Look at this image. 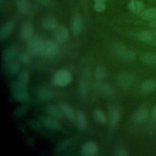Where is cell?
I'll list each match as a JSON object with an SVG mask.
<instances>
[{
    "label": "cell",
    "instance_id": "1",
    "mask_svg": "<svg viewBox=\"0 0 156 156\" xmlns=\"http://www.w3.org/2000/svg\"><path fill=\"white\" fill-rule=\"evenodd\" d=\"M113 53L118 57L129 62H133L136 59V54L133 51L128 50L121 42L116 41L112 46Z\"/></svg>",
    "mask_w": 156,
    "mask_h": 156
},
{
    "label": "cell",
    "instance_id": "2",
    "mask_svg": "<svg viewBox=\"0 0 156 156\" xmlns=\"http://www.w3.org/2000/svg\"><path fill=\"white\" fill-rule=\"evenodd\" d=\"M72 75L66 69H60L57 71L52 77V83L58 87H65L72 81Z\"/></svg>",
    "mask_w": 156,
    "mask_h": 156
},
{
    "label": "cell",
    "instance_id": "3",
    "mask_svg": "<svg viewBox=\"0 0 156 156\" xmlns=\"http://www.w3.org/2000/svg\"><path fill=\"white\" fill-rule=\"evenodd\" d=\"M12 94L14 99L21 102H25L29 99L26 85L22 84L18 81L15 82L13 85Z\"/></svg>",
    "mask_w": 156,
    "mask_h": 156
},
{
    "label": "cell",
    "instance_id": "4",
    "mask_svg": "<svg viewBox=\"0 0 156 156\" xmlns=\"http://www.w3.org/2000/svg\"><path fill=\"white\" fill-rule=\"evenodd\" d=\"M44 41L38 35H33L28 40L27 48L32 54H40L41 51Z\"/></svg>",
    "mask_w": 156,
    "mask_h": 156
},
{
    "label": "cell",
    "instance_id": "5",
    "mask_svg": "<svg viewBox=\"0 0 156 156\" xmlns=\"http://www.w3.org/2000/svg\"><path fill=\"white\" fill-rule=\"evenodd\" d=\"M59 48L56 43L52 41H44L40 55L47 57H52L57 54Z\"/></svg>",
    "mask_w": 156,
    "mask_h": 156
},
{
    "label": "cell",
    "instance_id": "6",
    "mask_svg": "<svg viewBox=\"0 0 156 156\" xmlns=\"http://www.w3.org/2000/svg\"><path fill=\"white\" fill-rule=\"evenodd\" d=\"M133 75L129 73H121L116 77L118 85L122 89L129 88L133 83Z\"/></svg>",
    "mask_w": 156,
    "mask_h": 156
},
{
    "label": "cell",
    "instance_id": "7",
    "mask_svg": "<svg viewBox=\"0 0 156 156\" xmlns=\"http://www.w3.org/2000/svg\"><path fill=\"white\" fill-rule=\"evenodd\" d=\"M54 38L57 43H62L68 40L69 34L67 28L64 26H58L54 30Z\"/></svg>",
    "mask_w": 156,
    "mask_h": 156
},
{
    "label": "cell",
    "instance_id": "8",
    "mask_svg": "<svg viewBox=\"0 0 156 156\" xmlns=\"http://www.w3.org/2000/svg\"><path fill=\"white\" fill-rule=\"evenodd\" d=\"M98 152V146L94 141L85 142L81 147V154L83 156H94Z\"/></svg>",
    "mask_w": 156,
    "mask_h": 156
},
{
    "label": "cell",
    "instance_id": "9",
    "mask_svg": "<svg viewBox=\"0 0 156 156\" xmlns=\"http://www.w3.org/2000/svg\"><path fill=\"white\" fill-rule=\"evenodd\" d=\"M149 111L146 108H140L136 110L132 116L133 120L138 124L144 123L148 119Z\"/></svg>",
    "mask_w": 156,
    "mask_h": 156
},
{
    "label": "cell",
    "instance_id": "10",
    "mask_svg": "<svg viewBox=\"0 0 156 156\" xmlns=\"http://www.w3.org/2000/svg\"><path fill=\"white\" fill-rule=\"evenodd\" d=\"M15 26V23L12 20H10L5 23L0 30V39L4 40L7 38L12 33Z\"/></svg>",
    "mask_w": 156,
    "mask_h": 156
},
{
    "label": "cell",
    "instance_id": "11",
    "mask_svg": "<svg viewBox=\"0 0 156 156\" xmlns=\"http://www.w3.org/2000/svg\"><path fill=\"white\" fill-rule=\"evenodd\" d=\"M56 119L52 117L48 116H42L40 118V120L41 124L47 128L54 129V130H60L62 128L61 125L58 122H57Z\"/></svg>",
    "mask_w": 156,
    "mask_h": 156
},
{
    "label": "cell",
    "instance_id": "12",
    "mask_svg": "<svg viewBox=\"0 0 156 156\" xmlns=\"http://www.w3.org/2000/svg\"><path fill=\"white\" fill-rule=\"evenodd\" d=\"M58 107L67 118L72 121H76V115L72 106L65 102H60L58 104Z\"/></svg>",
    "mask_w": 156,
    "mask_h": 156
},
{
    "label": "cell",
    "instance_id": "13",
    "mask_svg": "<svg viewBox=\"0 0 156 156\" xmlns=\"http://www.w3.org/2000/svg\"><path fill=\"white\" fill-rule=\"evenodd\" d=\"M71 30L74 35L77 36L82 31L83 23L82 19L79 15H75L71 21Z\"/></svg>",
    "mask_w": 156,
    "mask_h": 156
},
{
    "label": "cell",
    "instance_id": "14",
    "mask_svg": "<svg viewBox=\"0 0 156 156\" xmlns=\"http://www.w3.org/2000/svg\"><path fill=\"white\" fill-rule=\"evenodd\" d=\"M34 34V27L29 23H24L21 29V37L23 40H28L30 39Z\"/></svg>",
    "mask_w": 156,
    "mask_h": 156
},
{
    "label": "cell",
    "instance_id": "15",
    "mask_svg": "<svg viewBox=\"0 0 156 156\" xmlns=\"http://www.w3.org/2000/svg\"><path fill=\"white\" fill-rule=\"evenodd\" d=\"M127 7L132 12L134 13H139L144 10V3L141 0H130Z\"/></svg>",
    "mask_w": 156,
    "mask_h": 156
},
{
    "label": "cell",
    "instance_id": "16",
    "mask_svg": "<svg viewBox=\"0 0 156 156\" xmlns=\"http://www.w3.org/2000/svg\"><path fill=\"white\" fill-rule=\"evenodd\" d=\"M120 112L116 108H112L108 112L109 124L112 127H115L118 125L120 119Z\"/></svg>",
    "mask_w": 156,
    "mask_h": 156
},
{
    "label": "cell",
    "instance_id": "17",
    "mask_svg": "<svg viewBox=\"0 0 156 156\" xmlns=\"http://www.w3.org/2000/svg\"><path fill=\"white\" fill-rule=\"evenodd\" d=\"M141 91L146 94L151 93L156 90V81L154 79H147L144 81L141 86Z\"/></svg>",
    "mask_w": 156,
    "mask_h": 156
},
{
    "label": "cell",
    "instance_id": "18",
    "mask_svg": "<svg viewBox=\"0 0 156 156\" xmlns=\"http://www.w3.org/2000/svg\"><path fill=\"white\" fill-rule=\"evenodd\" d=\"M140 61L144 65L149 66L156 65V54L154 53H144L141 55Z\"/></svg>",
    "mask_w": 156,
    "mask_h": 156
},
{
    "label": "cell",
    "instance_id": "19",
    "mask_svg": "<svg viewBox=\"0 0 156 156\" xmlns=\"http://www.w3.org/2000/svg\"><path fill=\"white\" fill-rule=\"evenodd\" d=\"M42 26L47 30H54L58 26V23L54 17L48 16L43 20Z\"/></svg>",
    "mask_w": 156,
    "mask_h": 156
},
{
    "label": "cell",
    "instance_id": "20",
    "mask_svg": "<svg viewBox=\"0 0 156 156\" xmlns=\"http://www.w3.org/2000/svg\"><path fill=\"white\" fill-rule=\"evenodd\" d=\"M96 88L103 95L106 97H112L115 93L113 88L108 83H98L96 86Z\"/></svg>",
    "mask_w": 156,
    "mask_h": 156
},
{
    "label": "cell",
    "instance_id": "21",
    "mask_svg": "<svg viewBox=\"0 0 156 156\" xmlns=\"http://www.w3.org/2000/svg\"><path fill=\"white\" fill-rule=\"evenodd\" d=\"M141 17L143 20L148 21L156 20V8L151 7L143 10L141 13Z\"/></svg>",
    "mask_w": 156,
    "mask_h": 156
},
{
    "label": "cell",
    "instance_id": "22",
    "mask_svg": "<svg viewBox=\"0 0 156 156\" xmlns=\"http://www.w3.org/2000/svg\"><path fill=\"white\" fill-rule=\"evenodd\" d=\"M17 54L16 49L13 46L9 47L4 49L2 54L3 60L7 63L13 60Z\"/></svg>",
    "mask_w": 156,
    "mask_h": 156
},
{
    "label": "cell",
    "instance_id": "23",
    "mask_svg": "<svg viewBox=\"0 0 156 156\" xmlns=\"http://www.w3.org/2000/svg\"><path fill=\"white\" fill-rule=\"evenodd\" d=\"M38 98L43 101L50 100L54 97V92L49 88H41L37 92Z\"/></svg>",
    "mask_w": 156,
    "mask_h": 156
},
{
    "label": "cell",
    "instance_id": "24",
    "mask_svg": "<svg viewBox=\"0 0 156 156\" xmlns=\"http://www.w3.org/2000/svg\"><path fill=\"white\" fill-rule=\"evenodd\" d=\"M47 112L51 117L56 119H61L63 115L62 111L58 107H55L52 105H49L47 107Z\"/></svg>",
    "mask_w": 156,
    "mask_h": 156
},
{
    "label": "cell",
    "instance_id": "25",
    "mask_svg": "<svg viewBox=\"0 0 156 156\" xmlns=\"http://www.w3.org/2000/svg\"><path fill=\"white\" fill-rule=\"evenodd\" d=\"M17 9L22 14H26L30 9V4L28 0H16Z\"/></svg>",
    "mask_w": 156,
    "mask_h": 156
},
{
    "label": "cell",
    "instance_id": "26",
    "mask_svg": "<svg viewBox=\"0 0 156 156\" xmlns=\"http://www.w3.org/2000/svg\"><path fill=\"white\" fill-rule=\"evenodd\" d=\"M93 116L95 119V120L101 124H106L107 118L104 112L100 109V108H96L94 112H93Z\"/></svg>",
    "mask_w": 156,
    "mask_h": 156
},
{
    "label": "cell",
    "instance_id": "27",
    "mask_svg": "<svg viewBox=\"0 0 156 156\" xmlns=\"http://www.w3.org/2000/svg\"><path fill=\"white\" fill-rule=\"evenodd\" d=\"M76 121L77 122L78 127L81 129H84L86 128L87 125V118L82 111H79L76 114Z\"/></svg>",
    "mask_w": 156,
    "mask_h": 156
},
{
    "label": "cell",
    "instance_id": "28",
    "mask_svg": "<svg viewBox=\"0 0 156 156\" xmlns=\"http://www.w3.org/2000/svg\"><path fill=\"white\" fill-rule=\"evenodd\" d=\"M138 38L144 43H150L153 40V35L149 30H143L139 34Z\"/></svg>",
    "mask_w": 156,
    "mask_h": 156
},
{
    "label": "cell",
    "instance_id": "29",
    "mask_svg": "<svg viewBox=\"0 0 156 156\" xmlns=\"http://www.w3.org/2000/svg\"><path fill=\"white\" fill-rule=\"evenodd\" d=\"M7 69L12 74H16L20 69V65L16 62L12 60L7 63Z\"/></svg>",
    "mask_w": 156,
    "mask_h": 156
},
{
    "label": "cell",
    "instance_id": "30",
    "mask_svg": "<svg viewBox=\"0 0 156 156\" xmlns=\"http://www.w3.org/2000/svg\"><path fill=\"white\" fill-rule=\"evenodd\" d=\"M107 75V71L105 68L102 66H99L95 71V76L97 79L101 80L104 79Z\"/></svg>",
    "mask_w": 156,
    "mask_h": 156
},
{
    "label": "cell",
    "instance_id": "31",
    "mask_svg": "<svg viewBox=\"0 0 156 156\" xmlns=\"http://www.w3.org/2000/svg\"><path fill=\"white\" fill-rule=\"evenodd\" d=\"M29 79V72L26 69H24L20 72L18 81L22 84L26 85Z\"/></svg>",
    "mask_w": 156,
    "mask_h": 156
},
{
    "label": "cell",
    "instance_id": "32",
    "mask_svg": "<svg viewBox=\"0 0 156 156\" xmlns=\"http://www.w3.org/2000/svg\"><path fill=\"white\" fill-rule=\"evenodd\" d=\"M78 90L79 93L82 96L87 95L88 93V86L87 83L84 80H82L79 82L78 86Z\"/></svg>",
    "mask_w": 156,
    "mask_h": 156
},
{
    "label": "cell",
    "instance_id": "33",
    "mask_svg": "<svg viewBox=\"0 0 156 156\" xmlns=\"http://www.w3.org/2000/svg\"><path fill=\"white\" fill-rule=\"evenodd\" d=\"M94 9L98 12H102L106 9V3L104 2H94Z\"/></svg>",
    "mask_w": 156,
    "mask_h": 156
},
{
    "label": "cell",
    "instance_id": "34",
    "mask_svg": "<svg viewBox=\"0 0 156 156\" xmlns=\"http://www.w3.org/2000/svg\"><path fill=\"white\" fill-rule=\"evenodd\" d=\"M19 60L22 63L27 64L30 62V55L27 53L22 52L20 54V56H19Z\"/></svg>",
    "mask_w": 156,
    "mask_h": 156
},
{
    "label": "cell",
    "instance_id": "35",
    "mask_svg": "<svg viewBox=\"0 0 156 156\" xmlns=\"http://www.w3.org/2000/svg\"><path fill=\"white\" fill-rule=\"evenodd\" d=\"M116 156H129L130 154L125 149L122 147H118L115 152Z\"/></svg>",
    "mask_w": 156,
    "mask_h": 156
},
{
    "label": "cell",
    "instance_id": "36",
    "mask_svg": "<svg viewBox=\"0 0 156 156\" xmlns=\"http://www.w3.org/2000/svg\"><path fill=\"white\" fill-rule=\"evenodd\" d=\"M152 118L156 121V105L154 107L153 110H152Z\"/></svg>",
    "mask_w": 156,
    "mask_h": 156
},
{
    "label": "cell",
    "instance_id": "37",
    "mask_svg": "<svg viewBox=\"0 0 156 156\" xmlns=\"http://www.w3.org/2000/svg\"><path fill=\"white\" fill-rule=\"evenodd\" d=\"M37 1L38 2H39L40 3L42 4H44V5H46V4H49L51 0H37Z\"/></svg>",
    "mask_w": 156,
    "mask_h": 156
},
{
    "label": "cell",
    "instance_id": "38",
    "mask_svg": "<svg viewBox=\"0 0 156 156\" xmlns=\"http://www.w3.org/2000/svg\"><path fill=\"white\" fill-rule=\"evenodd\" d=\"M150 26H152V27L156 28V20H155L151 21V23H150Z\"/></svg>",
    "mask_w": 156,
    "mask_h": 156
},
{
    "label": "cell",
    "instance_id": "39",
    "mask_svg": "<svg viewBox=\"0 0 156 156\" xmlns=\"http://www.w3.org/2000/svg\"><path fill=\"white\" fill-rule=\"evenodd\" d=\"M94 2H104V3H106V0H94Z\"/></svg>",
    "mask_w": 156,
    "mask_h": 156
},
{
    "label": "cell",
    "instance_id": "40",
    "mask_svg": "<svg viewBox=\"0 0 156 156\" xmlns=\"http://www.w3.org/2000/svg\"><path fill=\"white\" fill-rule=\"evenodd\" d=\"M3 1H4V0H0V4H1V6H2V5Z\"/></svg>",
    "mask_w": 156,
    "mask_h": 156
},
{
    "label": "cell",
    "instance_id": "41",
    "mask_svg": "<svg viewBox=\"0 0 156 156\" xmlns=\"http://www.w3.org/2000/svg\"><path fill=\"white\" fill-rule=\"evenodd\" d=\"M148 1H154V2H156V0H148Z\"/></svg>",
    "mask_w": 156,
    "mask_h": 156
},
{
    "label": "cell",
    "instance_id": "42",
    "mask_svg": "<svg viewBox=\"0 0 156 156\" xmlns=\"http://www.w3.org/2000/svg\"><path fill=\"white\" fill-rule=\"evenodd\" d=\"M154 35L156 36V30L154 32Z\"/></svg>",
    "mask_w": 156,
    "mask_h": 156
},
{
    "label": "cell",
    "instance_id": "43",
    "mask_svg": "<svg viewBox=\"0 0 156 156\" xmlns=\"http://www.w3.org/2000/svg\"><path fill=\"white\" fill-rule=\"evenodd\" d=\"M155 46H156V43H155Z\"/></svg>",
    "mask_w": 156,
    "mask_h": 156
}]
</instances>
